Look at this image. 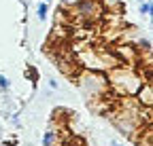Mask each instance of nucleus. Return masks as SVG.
<instances>
[{
    "instance_id": "obj_12",
    "label": "nucleus",
    "mask_w": 153,
    "mask_h": 146,
    "mask_svg": "<svg viewBox=\"0 0 153 146\" xmlns=\"http://www.w3.org/2000/svg\"><path fill=\"white\" fill-rule=\"evenodd\" d=\"M26 76H28L30 81H36V70H34V68H28V70H26Z\"/></svg>"
},
{
    "instance_id": "obj_5",
    "label": "nucleus",
    "mask_w": 153,
    "mask_h": 146,
    "mask_svg": "<svg viewBox=\"0 0 153 146\" xmlns=\"http://www.w3.org/2000/svg\"><path fill=\"white\" fill-rule=\"evenodd\" d=\"M136 102L138 106H153V83H143L136 91Z\"/></svg>"
},
{
    "instance_id": "obj_11",
    "label": "nucleus",
    "mask_w": 153,
    "mask_h": 146,
    "mask_svg": "<svg viewBox=\"0 0 153 146\" xmlns=\"http://www.w3.org/2000/svg\"><path fill=\"white\" fill-rule=\"evenodd\" d=\"M11 87V81L7 79V76H0V89H2V91H7Z\"/></svg>"
},
{
    "instance_id": "obj_4",
    "label": "nucleus",
    "mask_w": 153,
    "mask_h": 146,
    "mask_svg": "<svg viewBox=\"0 0 153 146\" xmlns=\"http://www.w3.org/2000/svg\"><path fill=\"white\" fill-rule=\"evenodd\" d=\"M55 64H57V68H60L66 76H70V79H74V74L81 70V66L76 64L72 57H66L64 53H57V55H55Z\"/></svg>"
},
{
    "instance_id": "obj_8",
    "label": "nucleus",
    "mask_w": 153,
    "mask_h": 146,
    "mask_svg": "<svg viewBox=\"0 0 153 146\" xmlns=\"http://www.w3.org/2000/svg\"><path fill=\"white\" fill-rule=\"evenodd\" d=\"M138 51L151 53V40H149V38H140V40H138Z\"/></svg>"
},
{
    "instance_id": "obj_10",
    "label": "nucleus",
    "mask_w": 153,
    "mask_h": 146,
    "mask_svg": "<svg viewBox=\"0 0 153 146\" xmlns=\"http://www.w3.org/2000/svg\"><path fill=\"white\" fill-rule=\"evenodd\" d=\"M81 0H62V9H74Z\"/></svg>"
},
{
    "instance_id": "obj_9",
    "label": "nucleus",
    "mask_w": 153,
    "mask_h": 146,
    "mask_svg": "<svg viewBox=\"0 0 153 146\" xmlns=\"http://www.w3.org/2000/svg\"><path fill=\"white\" fill-rule=\"evenodd\" d=\"M151 11H153V7H151V2H149V0L140 2V15H151Z\"/></svg>"
},
{
    "instance_id": "obj_3",
    "label": "nucleus",
    "mask_w": 153,
    "mask_h": 146,
    "mask_svg": "<svg viewBox=\"0 0 153 146\" xmlns=\"http://www.w3.org/2000/svg\"><path fill=\"white\" fill-rule=\"evenodd\" d=\"M72 13H76V19H83V21L91 23L100 17L102 9L98 4V0H81V2L72 9Z\"/></svg>"
},
{
    "instance_id": "obj_7",
    "label": "nucleus",
    "mask_w": 153,
    "mask_h": 146,
    "mask_svg": "<svg viewBox=\"0 0 153 146\" xmlns=\"http://www.w3.org/2000/svg\"><path fill=\"white\" fill-rule=\"evenodd\" d=\"M47 11H49V7H47V2H41V4H38V9H36V17H38V19H47Z\"/></svg>"
},
{
    "instance_id": "obj_13",
    "label": "nucleus",
    "mask_w": 153,
    "mask_h": 146,
    "mask_svg": "<svg viewBox=\"0 0 153 146\" xmlns=\"http://www.w3.org/2000/svg\"><path fill=\"white\" fill-rule=\"evenodd\" d=\"M115 146H121V144H115Z\"/></svg>"
},
{
    "instance_id": "obj_2",
    "label": "nucleus",
    "mask_w": 153,
    "mask_h": 146,
    "mask_svg": "<svg viewBox=\"0 0 153 146\" xmlns=\"http://www.w3.org/2000/svg\"><path fill=\"white\" fill-rule=\"evenodd\" d=\"M74 81L79 85V89L85 93L87 100H96V98L104 95L108 91V79H106L104 72H98V70L83 68L74 74Z\"/></svg>"
},
{
    "instance_id": "obj_1",
    "label": "nucleus",
    "mask_w": 153,
    "mask_h": 146,
    "mask_svg": "<svg viewBox=\"0 0 153 146\" xmlns=\"http://www.w3.org/2000/svg\"><path fill=\"white\" fill-rule=\"evenodd\" d=\"M106 79H108V89H113L115 93L121 95V98L136 95V91L145 83L140 72L134 70L132 66H115V68H111Z\"/></svg>"
},
{
    "instance_id": "obj_6",
    "label": "nucleus",
    "mask_w": 153,
    "mask_h": 146,
    "mask_svg": "<svg viewBox=\"0 0 153 146\" xmlns=\"http://www.w3.org/2000/svg\"><path fill=\"white\" fill-rule=\"evenodd\" d=\"M57 144H60V136L55 129H49L43 138V146H57Z\"/></svg>"
},
{
    "instance_id": "obj_14",
    "label": "nucleus",
    "mask_w": 153,
    "mask_h": 146,
    "mask_svg": "<svg viewBox=\"0 0 153 146\" xmlns=\"http://www.w3.org/2000/svg\"><path fill=\"white\" fill-rule=\"evenodd\" d=\"M140 2H145V0H140Z\"/></svg>"
}]
</instances>
